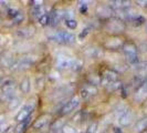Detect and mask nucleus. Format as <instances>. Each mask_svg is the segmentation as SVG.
<instances>
[{
  "mask_svg": "<svg viewBox=\"0 0 147 133\" xmlns=\"http://www.w3.org/2000/svg\"><path fill=\"white\" fill-rule=\"evenodd\" d=\"M104 29L107 33H110L112 36H117L119 33H123L126 30V23L123 19L113 17L105 22Z\"/></svg>",
  "mask_w": 147,
  "mask_h": 133,
  "instance_id": "obj_2",
  "label": "nucleus"
},
{
  "mask_svg": "<svg viewBox=\"0 0 147 133\" xmlns=\"http://www.w3.org/2000/svg\"><path fill=\"white\" fill-rule=\"evenodd\" d=\"M65 26L69 29L74 30L76 29V27H78V21L74 20V19H67V20H65Z\"/></svg>",
  "mask_w": 147,
  "mask_h": 133,
  "instance_id": "obj_26",
  "label": "nucleus"
},
{
  "mask_svg": "<svg viewBox=\"0 0 147 133\" xmlns=\"http://www.w3.org/2000/svg\"><path fill=\"white\" fill-rule=\"evenodd\" d=\"M5 120H6V117L5 114H0V126L5 123Z\"/></svg>",
  "mask_w": 147,
  "mask_h": 133,
  "instance_id": "obj_36",
  "label": "nucleus"
},
{
  "mask_svg": "<svg viewBox=\"0 0 147 133\" xmlns=\"http://www.w3.org/2000/svg\"><path fill=\"white\" fill-rule=\"evenodd\" d=\"M102 133H107V132H106V131H104V132H102Z\"/></svg>",
  "mask_w": 147,
  "mask_h": 133,
  "instance_id": "obj_38",
  "label": "nucleus"
},
{
  "mask_svg": "<svg viewBox=\"0 0 147 133\" xmlns=\"http://www.w3.org/2000/svg\"><path fill=\"white\" fill-rule=\"evenodd\" d=\"M34 33H36V28L32 27V26H28V27H26V28H23V29L18 31V36L23 38V39L31 38Z\"/></svg>",
  "mask_w": 147,
  "mask_h": 133,
  "instance_id": "obj_18",
  "label": "nucleus"
},
{
  "mask_svg": "<svg viewBox=\"0 0 147 133\" xmlns=\"http://www.w3.org/2000/svg\"><path fill=\"white\" fill-rule=\"evenodd\" d=\"M125 19L126 21H128L132 26L134 27H140L142 24H144L145 22H146V19L143 17L142 15L140 14H137V12H135V11H128V12H126L125 15Z\"/></svg>",
  "mask_w": 147,
  "mask_h": 133,
  "instance_id": "obj_10",
  "label": "nucleus"
},
{
  "mask_svg": "<svg viewBox=\"0 0 147 133\" xmlns=\"http://www.w3.org/2000/svg\"><path fill=\"white\" fill-rule=\"evenodd\" d=\"M125 44V41L118 36H112V37L105 39L103 42V47L107 50H118L121 48H123V45Z\"/></svg>",
  "mask_w": 147,
  "mask_h": 133,
  "instance_id": "obj_9",
  "label": "nucleus"
},
{
  "mask_svg": "<svg viewBox=\"0 0 147 133\" xmlns=\"http://www.w3.org/2000/svg\"><path fill=\"white\" fill-rule=\"evenodd\" d=\"M23 20H24V14L22 12V11H19L18 14H17V16H16L15 18L12 19V21H13V23H21V22H23Z\"/></svg>",
  "mask_w": 147,
  "mask_h": 133,
  "instance_id": "obj_29",
  "label": "nucleus"
},
{
  "mask_svg": "<svg viewBox=\"0 0 147 133\" xmlns=\"http://www.w3.org/2000/svg\"><path fill=\"white\" fill-rule=\"evenodd\" d=\"M88 32H90V28H85V29H83L81 32H80V35H79V39H80V40H83V39L88 35Z\"/></svg>",
  "mask_w": 147,
  "mask_h": 133,
  "instance_id": "obj_32",
  "label": "nucleus"
},
{
  "mask_svg": "<svg viewBox=\"0 0 147 133\" xmlns=\"http://www.w3.org/2000/svg\"><path fill=\"white\" fill-rule=\"evenodd\" d=\"M146 31H147V24H146Z\"/></svg>",
  "mask_w": 147,
  "mask_h": 133,
  "instance_id": "obj_39",
  "label": "nucleus"
},
{
  "mask_svg": "<svg viewBox=\"0 0 147 133\" xmlns=\"http://www.w3.org/2000/svg\"><path fill=\"white\" fill-rule=\"evenodd\" d=\"M44 84V77L41 75V77H38V80H37V88L38 89H41L43 87Z\"/></svg>",
  "mask_w": 147,
  "mask_h": 133,
  "instance_id": "obj_33",
  "label": "nucleus"
},
{
  "mask_svg": "<svg viewBox=\"0 0 147 133\" xmlns=\"http://www.w3.org/2000/svg\"><path fill=\"white\" fill-rule=\"evenodd\" d=\"M136 5L143 8H147V0H138L136 1Z\"/></svg>",
  "mask_w": 147,
  "mask_h": 133,
  "instance_id": "obj_34",
  "label": "nucleus"
},
{
  "mask_svg": "<svg viewBox=\"0 0 147 133\" xmlns=\"http://www.w3.org/2000/svg\"><path fill=\"white\" fill-rule=\"evenodd\" d=\"M0 22H1V19H0Z\"/></svg>",
  "mask_w": 147,
  "mask_h": 133,
  "instance_id": "obj_40",
  "label": "nucleus"
},
{
  "mask_svg": "<svg viewBox=\"0 0 147 133\" xmlns=\"http://www.w3.org/2000/svg\"><path fill=\"white\" fill-rule=\"evenodd\" d=\"M112 14H113V11H112V9L110 8L109 5H100L96 8V15L102 19L109 20L112 18Z\"/></svg>",
  "mask_w": 147,
  "mask_h": 133,
  "instance_id": "obj_15",
  "label": "nucleus"
},
{
  "mask_svg": "<svg viewBox=\"0 0 147 133\" xmlns=\"http://www.w3.org/2000/svg\"><path fill=\"white\" fill-rule=\"evenodd\" d=\"M142 133H147V130H145V131H143Z\"/></svg>",
  "mask_w": 147,
  "mask_h": 133,
  "instance_id": "obj_37",
  "label": "nucleus"
},
{
  "mask_svg": "<svg viewBox=\"0 0 147 133\" xmlns=\"http://www.w3.org/2000/svg\"><path fill=\"white\" fill-rule=\"evenodd\" d=\"M39 23L42 26V27H45V26H49V14L45 12L41 18H39Z\"/></svg>",
  "mask_w": 147,
  "mask_h": 133,
  "instance_id": "obj_25",
  "label": "nucleus"
},
{
  "mask_svg": "<svg viewBox=\"0 0 147 133\" xmlns=\"http://www.w3.org/2000/svg\"><path fill=\"white\" fill-rule=\"evenodd\" d=\"M133 120V112L129 109H125L124 111L121 112L119 117H118V123L121 126H128L131 124Z\"/></svg>",
  "mask_w": 147,
  "mask_h": 133,
  "instance_id": "obj_13",
  "label": "nucleus"
},
{
  "mask_svg": "<svg viewBox=\"0 0 147 133\" xmlns=\"http://www.w3.org/2000/svg\"><path fill=\"white\" fill-rule=\"evenodd\" d=\"M100 78H101V84L106 87L111 82L117 81L118 72H116L114 69H111V68H104V69H102Z\"/></svg>",
  "mask_w": 147,
  "mask_h": 133,
  "instance_id": "obj_7",
  "label": "nucleus"
},
{
  "mask_svg": "<svg viewBox=\"0 0 147 133\" xmlns=\"http://www.w3.org/2000/svg\"><path fill=\"white\" fill-rule=\"evenodd\" d=\"M18 12H19V10H18V9H16V8H9V9H8V11H7L8 16H9L11 19H13L16 16H17Z\"/></svg>",
  "mask_w": 147,
  "mask_h": 133,
  "instance_id": "obj_31",
  "label": "nucleus"
},
{
  "mask_svg": "<svg viewBox=\"0 0 147 133\" xmlns=\"http://www.w3.org/2000/svg\"><path fill=\"white\" fill-rule=\"evenodd\" d=\"M64 126V124H62V122L58 120V121H55L54 123H52L50 131H51L52 133H57L59 130H61V129H62V126Z\"/></svg>",
  "mask_w": 147,
  "mask_h": 133,
  "instance_id": "obj_24",
  "label": "nucleus"
},
{
  "mask_svg": "<svg viewBox=\"0 0 147 133\" xmlns=\"http://www.w3.org/2000/svg\"><path fill=\"white\" fill-rule=\"evenodd\" d=\"M50 120H51L50 114H42L41 117H39V118L34 121V123H33V129H36V130L42 129V128H44V126L50 122Z\"/></svg>",
  "mask_w": 147,
  "mask_h": 133,
  "instance_id": "obj_17",
  "label": "nucleus"
},
{
  "mask_svg": "<svg viewBox=\"0 0 147 133\" xmlns=\"http://www.w3.org/2000/svg\"><path fill=\"white\" fill-rule=\"evenodd\" d=\"M84 54L88 58H90V59H100V58L103 57L104 52H103V49H101L98 47L90 45V47L84 49Z\"/></svg>",
  "mask_w": 147,
  "mask_h": 133,
  "instance_id": "obj_11",
  "label": "nucleus"
},
{
  "mask_svg": "<svg viewBox=\"0 0 147 133\" xmlns=\"http://www.w3.org/2000/svg\"><path fill=\"white\" fill-rule=\"evenodd\" d=\"M145 99H147V80L140 86V88L136 89V92L134 94V101L137 103L143 102Z\"/></svg>",
  "mask_w": 147,
  "mask_h": 133,
  "instance_id": "obj_14",
  "label": "nucleus"
},
{
  "mask_svg": "<svg viewBox=\"0 0 147 133\" xmlns=\"http://www.w3.org/2000/svg\"><path fill=\"white\" fill-rule=\"evenodd\" d=\"M88 3L86 2H83V1H81L80 2V5H79V9H80V12H81L82 15H85L86 12H88Z\"/></svg>",
  "mask_w": 147,
  "mask_h": 133,
  "instance_id": "obj_30",
  "label": "nucleus"
},
{
  "mask_svg": "<svg viewBox=\"0 0 147 133\" xmlns=\"http://www.w3.org/2000/svg\"><path fill=\"white\" fill-rule=\"evenodd\" d=\"M32 7H31V16L34 18V19H38L41 18L42 16L45 14V10H44V5L42 1H33L32 2Z\"/></svg>",
  "mask_w": 147,
  "mask_h": 133,
  "instance_id": "obj_12",
  "label": "nucleus"
},
{
  "mask_svg": "<svg viewBox=\"0 0 147 133\" xmlns=\"http://www.w3.org/2000/svg\"><path fill=\"white\" fill-rule=\"evenodd\" d=\"M49 38L51 39L52 41H55V42L64 43V44H72L76 40V37L74 36L73 33H71L69 31H64V30L57 31L54 35L50 36Z\"/></svg>",
  "mask_w": 147,
  "mask_h": 133,
  "instance_id": "obj_4",
  "label": "nucleus"
},
{
  "mask_svg": "<svg viewBox=\"0 0 147 133\" xmlns=\"http://www.w3.org/2000/svg\"><path fill=\"white\" fill-rule=\"evenodd\" d=\"M145 130H147V118L140 120L136 123V126H135V131L137 133H142L143 131H145Z\"/></svg>",
  "mask_w": 147,
  "mask_h": 133,
  "instance_id": "obj_22",
  "label": "nucleus"
},
{
  "mask_svg": "<svg viewBox=\"0 0 147 133\" xmlns=\"http://www.w3.org/2000/svg\"><path fill=\"white\" fill-rule=\"evenodd\" d=\"M8 108L10 109V110H15V109H17L19 105H20V103H21V100H20V98H18V96H15L10 102H8Z\"/></svg>",
  "mask_w": 147,
  "mask_h": 133,
  "instance_id": "obj_23",
  "label": "nucleus"
},
{
  "mask_svg": "<svg viewBox=\"0 0 147 133\" xmlns=\"http://www.w3.org/2000/svg\"><path fill=\"white\" fill-rule=\"evenodd\" d=\"M97 129H98V123L97 122H92L86 129V132L85 133H96L97 132Z\"/></svg>",
  "mask_w": 147,
  "mask_h": 133,
  "instance_id": "obj_27",
  "label": "nucleus"
},
{
  "mask_svg": "<svg viewBox=\"0 0 147 133\" xmlns=\"http://www.w3.org/2000/svg\"><path fill=\"white\" fill-rule=\"evenodd\" d=\"M61 133H78V132H76L75 128L69 126V124H64V126H62V129H61Z\"/></svg>",
  "mask_w": 147,
  "mask_h": 133,
  "instance_id": "obj_28",
  "label": "nucleus"
},
{
  "mask_svg": "<svg viewBox=\"0 0 147 133\" xmlns=\"http://www.w3.org/2000/svg\"><path fill=\"white\" fill-rule=\"evenodd\" d=\"M80 105V96H73L70 100H67L64 105L60 109V115H66L70 114L71 112H73Z\"/></svg>",
  "mask_w": 147,
  "mask_h": 133,
  "instance_id": "obj_8",
  "label": "nucleus"
},
{
  "mask_svg": "<svg viewBox=\"0 0 147 133\" xmlns=\"http://www.w3.org/2000/svg\"><path fill=\"white\" fill-rule=\"evenodd\" d=\"M58 70H70V71H79L83 66V62L80 59L71 58L67 56H58L54 63Z\"/></svg>",
  "mask_w": 147,
  "mask_h": 133,
  "instance_id": "obj_1",
  "label": "nucleus"
},
{
  "mask_svg": "<svg viewBox=\"0 0 147 133\" xmlns=\"http://www.w3.org/2000/svg\"><path fill=\"white\" fill-rule=\"evenodd\" d=\"M20 90L22 93H29L31 90V81L28 77L22 79L21 83H20Z\"/></svg>",
  "mask_w": 147,
  "mask_h": 133,
  "instance_id": "obj_21",
  "label": "nucleus"
},
{
  "mask_svg": "<svg viewBox=\"0 0 147 133\" xmlns=\"http://www.w3.org/2000/svg\"><path fill=\"white\" fill-rule=\"evenodd\" d=\"M30 122H31V117L28 118L27 120H24L23 122L18 123V126L15 128V133H24L26 130H27V128L29 126Z\"/></svg>",
  "mask_w": 147,
  "mask_h": 133,
  "instance_id": "obj_19",
  "label": "nucleus"
},
{
  "mask_svg": "<svg viewBox=\"0 0 147 133\" xmlns=\"http://www.w3.org/2000/svg\"><path fill=\"white\" fill-rule=\"evenodd\" d=\"M37 61V58L36 57H30V56H26L23 57L22 59L18 60V61H15L13 64L11 66V69L13 71H22V70H27L29 69L32 64H34Z\"/></svg>",
  "mask_w": 147,
  "mask_h": 133,
  "instance_id": "obj_6",
  "label": "nucleus"
},
{
  "mask_svg": "<svg viewBox=\"0 0 147 133\" xmlns=\"http://www.w3.org/2000/svg\"><path fill=\"white\" fill-rule=\"evenodd\" d=\"M113 132L114 133H124V131H123V129H121V128H118V126H115V128L113 129Z\"/></svg>",
  "mask_w": 147,
  "mask_h": 133,
  "instance_id": "obj_35",
  "label": "nucleus"
},
{
  "mask_svg": "<svg viewBox=\"0 0 147 133\" xmlns=\"http://www.w3.org/2000/svg\"><path fill=\"white\" fill-rule=\"evenodd\" d=\"M124 57L127 60V62L129 64L135 66L136 63L140 62V58H138V47L134 42H125V44L122 48Z\"/></svg>",
  "mask_w": 147,
  "mask_h": 133,
  "instance_id": "obj_3",
  "label": "nucleus"
},
{
  "mask_svg": "<svg viewBox=\"0 0 147 133\" xmlns=\"http://www.w3.org/2000/svg\"><path fill=\"white\" fill-rule=\"evenodd\" d=\"M34 109H36V102L33 100H30L29 102H27L22 107V109L19 111V113L16 115V121L18 123L23 122L24 120H27L28 118L31 117V114L34 111Z\"/></svg>",
  "mask_w": 147,
  "mask_h": 133,
  "instance_id": "obj_5",
  "label": "nucleus"
},
{
  "mask_svg": "<svg viewBox=\"0 0 147 133\" xmlns=\"http://www.w3.org/2000/svg\"><path fill=\"white\" fill-rule=\"evenodd\" d=\"M122 88H123V83H122V81H119V80L114 81V82H111V83H109V84L105 87L106 91L110 92V93L115 92V91H117L118 89H122Z\"/></svg>",
  "mask_w": 147,
  "mask_h": 133,
  "instance_id": "obj_20",
  "label": "nucleus"
},
{
  "mask_svg": "<svg viewBox=\"0 0 147 133\" xmlns=\"http://www.w3.org/2000/svg\"><path fill=\"white\" fill-rule=\"evenodd\" d=\"M97 93V89L95 86H92L90 83H86L83 88L80 90V96L82 99H88L90 96H95Z\"/></svg>",
  "mask_w": 147,
  "mask_h": 133,
  "instance_id": "obj_16",
  "label": "nucleus"
}]
</instances>
